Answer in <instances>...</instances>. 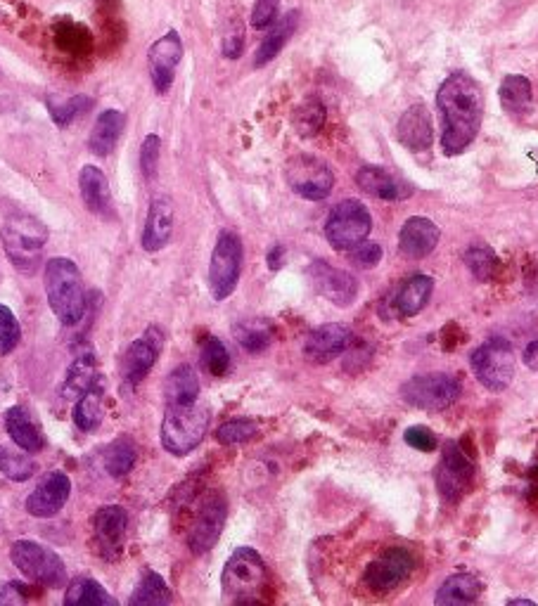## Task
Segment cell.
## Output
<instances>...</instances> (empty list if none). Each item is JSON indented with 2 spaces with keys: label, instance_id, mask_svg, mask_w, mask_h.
Returning a JSON list of instances; mask_svg holds the SVG:
<instances>
[{
  "label": "cell",
  "instance_id": "7c38bea8",
  "mask_svg": "<svg viewBox=\"0 0 538 606\" xmlns=\"http://www.w3.org/2000/svg\"><path fill=\"white\" fill-rule=\"evenodd\" d=\"M415 571V557L403 547L384 550L375 562L368 564L363 573V583L373 592H392L406 583Z\"/></svg>",
  "mask_w": 538,
  "mask_h": 606
},
{
  "label": "cell",
  "instance_id": "5bb4252c",
  "mask_svg": "<svg viewBox=\"0 0 538 606\" xmlns=\"http://www.w3.org/2000/svg\"><path fill=\"white\" fill-rule=\"evenodd\" d=\"M434 280L429 275H413L399 287L384 296L380 303V318L396 320V318H413L422 308L427 306L429 296H432Z\"/></svg>",
  "mask_w": 538,
  "mask_h": 606
},
{
  "label": "cell",
  "instance_id": "8fae6325",
  "mask_svg": "<svg viewBox=\"0 0 538 606\" xmlns=\"http://www.w3.org/2000/svg\"><path fill=\"white\" fill-rule=\"evenodd\" d=\"M287 185L294 190V195L320 202L332 192L335 185V173L323 159L311 157V154H299L292 157L285 166Z\"/></svg>",
  "mask_w": 538,
  "mask_h": 606
},
{
  "label": "cell",
  "instance_id": "74e56055",
  "mask_svg": "<svg viewBox=\"0 0 538 606\" xmlns=\"http://www.w3.org/2000/svg\"><path fill=\"white\" fill-rule=\"evenodd\" d=\"M465 266L470 268V273L477 277V280L489 282L493 280V275L498 273V256L493 254L491 247L486 244H475L465 251Z\"/></svg>",
  "mask_w": 538,
  "mask_h": 606
},
{
  "label": "cell",
  "instance_id": "cb8c5ba5",
  "mask_svg": "<svg viewBox=\"0 0 538 606\" xmlns=\"http://www.w3.org/2000/svg\"><path fill=\"white\" fill-rule=\"evenodd\" d=\"M79 188L83 202H86L91 214L105 218V221L114 218L110 183H107L105 173H102L98 166H83L79 176Z\"/></svg>",
  "mask_w": 538,
  "mask_h": 606
},
{
  "label": "cell",
  "instance_id": "52a82bcc",
  "mask_svg": "<svg viewBox=\"0 0 538 606\" xmlns=\"http://www.w3.org/2000/svg\"><path fill=\"white\" fill-rule=\"evenodd\" d=\"M373 230V218L358 199H344L339 202L325 223V237L337 251H351L358 244L368 240Z\"/></svg>",
  "mask_w": 538,
  "mask_h": 606
},
{
  "label": "cell",
  "instance_id": "ffe728a7",
  "mask_svg": "<svg viewBox=\"0 0 538 606\" xmlns=\"http://www.w3.org/2000/svg\"><path fill=\"white\" fill-rule=\"evenodd\" d=\"M354 341V334L347 325L342 322H328V325H320L306 337L304 353L306 358L313 363H328V360L342 356L344 351Z\"/></svg>",
  "mask_w": 538,
  "mask_h": 606
},
{
  "label": "cell",
  "instance_id": "603a6c76",
  "mask_svg": "<svg viewBox=\"0 0 538 606\" xmlns=\"http://www.w3.org/2000/svg\"><path fill=\"white\" fill-rule=\"evenodd\" d=\"M401 145L411 152H427L432 147V119L425 105L408 107L396 126Z\"/></svg>",
  "mask_w": 538,
  "mask_h": 606
},
{
  "label": "cell",
  "instance_id": "f6af8a7d",
  "mask_svg": "<svg viewBox=\"0 0 538 606\" xmlns=\"http://www.w3.org/2000/svg\"><path fill=\"white\" fill-rule=\"evenodd\" d=\"M19 339H22V330H19L15 313L0 303V356H8V353L15 351Z\"/></svg>",
  "mask_w": 538,
  "mask_h": 606
},
{
  "label": "cell",
  "instance_id": "c3c4849f",
  "mask_svg": "<svg viewBox=\"0 0 538 606\" xmlns=\"http://www.w3.org/2000/svg\"><path fill=\"white\" fill-rule=\"evenodd\" d=\"M403 441H406L411 448L420 450V453H432V450H437V446H439L434 431L427 429V427L406 429V434H403Z\"/></svg>",
  "mask_w": 538,
  "mask_h": 606
},
{
  "label": "cell",
  "instance_id": "8992f818",
  "mask_svg": "<svg viewBox=\"0 0 538 606\" xmlns=\"http://www.w3.org/2000/svg\"><path fill=\"white\" fill-rule=\"evenodd\" d=\"M10 559L31 583L43 588H62L67 583V566L60 554L46 545H38L34 540H17L10 550Z\"/></svg>",
  "mask_w": 538,
  "mask_h": 606
},
{
  "label": "cell",
  "instance_id": "b9f144b4",
  "mask_svg": "<svg viewBox=\"0 0 538 606\" xmlns=\"http://www.w3.org/2000/svg\"><path fill=\"white\" fill-rule=\"evenodd\" d=\"M91 107H93V100L88 98V95H74V98H67L62 102H55V100L48 102L50 116H53V121L57 126L72 124L74 119H79V116L86 114Z\"/></svg>",
  "mask_w": 538,
  "mask_h": 606
},
{
  "label": "cell",
  "instance_id": "bcb514c9",
  "mask_svg": "<svg viewBox=\"0 0 538 606\" xmlns=\"http://www.w3.org/2000/svg\"><path fill=\"white\" fill-rule=\"evenodd\" d=\"M159 150H162V140L159 135H147L140 147V166H143L145 178L157 176V164H159Z\"/></svg>",
  "mask_w": 538,
  "mask_h": 606
},
{
  "label": "cell",
  "instance_id": "7402d4cb",
  "mask_svg": "<svg viewBox=\"0 0 538 606\" xmlns=\"http://www.w3.org/2000/svg\"><path fill=\"white\" fill-rule=\"evenodd\" d=\"M441 232L437 228V223L429 221V218L422 216H413L403 223V228L399 232V249L403 256L408 259L420 261L427 259L434 249H437Z\"/></svg>",
  "mask_w": 538,
  "mask_h": 606
},
{
  "label": "cell",
  "instance_id": "d590c367",
  "mask_svg": "<svg viewBox=\"0 0 538 606\" xmlns=\"http://www.w3.org/2000/svg\"><path fill=\"white\" fill-rule=\"evenodd\" d=\"M169 602H171V592H169V588H166L164 578L159 576V573H152V571L145 573L143 580H140V585L131 597L133 606H150V604L162 606Z\"/></svg>",
  "mask_w": 538,
  "mask_h": 606
},
{
  "label": "cell",
  "instance_id": "ab89813d",
  "mask_svg": "<svg viewBox=\"0 0 538 606\" xmlns=\"http://www.w3.org/2000/svg\"><path fill=\"white\" fill-rule=\"evenodd\" d=\"M91 389H95V365L91 358H79L69 370L67 382H64V396L74 398Z\"/></svg>",
  "mask_w": 538,
  "mask_h": 606
},
{
  "label": "cell",
  "instance_id": "836d02e7",
  "mask_svg": "<svg viewBox=\"0 0 538 606\" xmlns=\"http://www.w3.org/2000/svg\"><path fill=\"white\" fill-rule=\"evenodd\" d=\"M235 339L247 353H261L271 346L273 325L266 320H242L235 325Z\"/></svg>",
  "mask_w": 538,
  "mask_h": 606
},
{
  "label": "cell",
  "instance_id": "1f68e13d",
  "mask_svg": "<svg viewBox=\"0 0 538 606\" xmlns=\"http://www.w3.org/2000/svg\"><path fill=\"white\" fill-rule=\"evenodd\" d=\"M498 98H501V105L508 114L529 112L531 100H534L531 81L527 79V76L508 74L501 83V90H498Z\"/></svg>",
  "mask_w": 538,
  "mask_h": 606
},
{
  "label": "cell",
  "instance_id": "484cf974",
  "mask_svg": "<svg viewBox=\"0 0 538 606\" xmlns=\"http://www.w3.org/2000/svg\"><path fill=\"white\" fill-rule=\"evenodd\" d=\"M299 24V10H290L285 12L278 22L268 27V34L264 41H261L259 48H256L254 55V67H266L268 62H273L275 57L280 55V50L285 48L287 41H290L294 31H297Z\"/></svg>",
  "mask_w": 538,
  "mask_h": 606
},
{
  "label": "cell",
  "instance_id": "30bf717a",
  "mask_svg": "<svg viewBox=\"0 0 538 606\" xmlns=\"http://www.w3.org/2000/svg\"><path fill=\"white\" fill-rule=\"evenodd\" d=\"M242 275V240L235 232L223 230L216 240L209 266V289L216 301L228 299L235 292Z\"/></svg>",
  "mask_w": 538,
  "mask_h": 606
},
{
  "label": "cell",
  "instance_id": "f1b7e54d",
  "mask_svg": "<svg viewBox=\"0 0 538 606\" xmlns=\"http://www.w3.org/2000/svg\"><path fill=\"white\" fill-rule=\"evenodd\" d=\"M126 126V116L119 109H107L98 116L95 121L91 140H88V147L98 154V157H107L114 147H117L121 133H124Z\"/></svg>",
  "mask_w": 538,
  "mask_h": 606
},
{
  "label": "cell",
  "instance_id": "5b68a950",
  "mask_svg": "<svg viewBox=\"0 0 538 606\" xmlns=\"http://www.w3.org/2000/svg\"><path fill=\"white\" fill-rule=\"evenodd\" d=\"M3 247L15 268L31 273L41 261L43 247L48 242V228L29 214H15L3 223Z\"/></svg>",
  "mask_w": 538,
  "mask_h": 606
},
{
  "label": "cell",
  "instance_id": "d4e9b609",
  "mask_svg": "<svg viewBox=\"0 0 538 606\" xmlns=\"http://www.w3.org/2000/svg\"><path fill=\"white\" fill-rule=\"evenodd\" d=\"M171 232H174V206L169 199L157 197L150 204L147 211V221L143 230V249L145 251H159L164 249L171 240Z\"/></svg>",
  "mask_w": 538,
  "mask_h": 606
},
{
  "label": "cell",
  "instance_id": "ac0fdd59",
  "mask_svg": "<svg viewBox=\"0 0 538 606\" xmlns=\"http://www.w3.org/2000/svg\"><path fill=\"white\" fill-rule=\"evenodd\" d=\"M183 60V41L178 31H169L159 41L152 43L147 62H150V79L155 83L157 93H166L174 83L176 69Z\"/></svg>",
  "mask_w": 538,
  "mask_h": 606
},
{
  "label": "cell",
  "instance_id": "44dd1931",
  "mask_svg": "<svg viewBox=\"0 0 538 606\" xmlns=\"http://www.w3.org/2000/svg\"><path fill=\"white\" fill-rule=\"evenodd\" d=\"M162 344H164L162 332L152 327V330H147L145 337L136 339L131 346H128L126 358H124L126 384L136 386L143 382V379L147 377V372L155 367L159 353H162Z\"/></svg>",
  "mask_w": 538,
  "mask_h": 606
},
{
  "label": "cell",
  "instance_id": "3957f363",
  "mask_svg": "<svg viewBox=\"0 0 538 606\" xmlns=\"http://www.w3.org/2000/svg\"><path fill=\"white\" fill-rule=\"evenodd\" d=\"M268 585V569L259 552L252 547H240L230 554L223 566L221 588L223 597L233 604H252L264 599V590Z\"/></svg>",
  "mask_w": 538,
  "mask_h": 606
},
{
  "label": "cell",
  "instance_id": "7dc6e473",
  "mask_svg": "<svg viewBox=\"0 0 538 606\" xmlns=\"http://www.w3.org/2000/svg\"><path fill=\"white\" fill-rule=\"evenodd\" d=\"M349 259L358 268H375L382 261V247L375 242H361L349 251Z\"/></svg>",
  "mask_w": 538,
  "mask_h": 606
},
{
  "label": "cell",
  "instance_id": "d6a6232c",
  "mask_svg": "<svg viewBox=\"0 0 538 606\" xmlns=\"http://www.w3.org/2000/svg\"><path fill=\"white\" fill-rule=\"evenodd\" d=\"M67 606H114V599L93 578H76L64 595Z\"/></svg>",
  "mask_w": 538,
  "mask_h": 606
},
{
  "label": "cell",
  "instance_id": "9c48e42d",
  "mask_svg": "<svg viewBox=\"0 0 538 606\" xmlns=\"http://www.w3.org/2000/svg\"><path fill=\"white\" fill-rule=\"evenodd\" d=\"M401 398L418 410L441 412L460 398V382L444 372H429V375L408 379L401 386Z\"/></svg>",
  "mask_w": 538,
  "mask_h": 606
},
{
  "label": "cell",
  "instance_id": "f907efd6",
  "mask_svg": "<svg viewBox=\"0 0 538 606\" xmlns=\"http://www.w3.org/2000/svg\"><path fill=\"white\" fill-rule=\"evenodd\" d=\"M242 48H245V31L238 24V27H233L223 38V57H228V60H238L242 55Z\"/></svg>",
  "mask_w": 538,
  "mask_h": 606
},
{
  "label": "cell",
  "instance_id": "e0dca14e",
  "mask_svg": "<svg viewBox=\"0 0 538 606\" xmlns=\"http://www.w3.org/2000/svg\"><path fill=\"white\" fill-rule=\"evenodd\" d=\"M126 528H128V512L124 507L107 505L95 512L93 538L102 559H107V562L119 559V554L124 552Z\"/></svg>",
  "mask_w": 538,
  "mask_h": 606
},
{
  "label": "cell",
  "instance_id": "681fc988",
  "mask_svg": "<svg viewBox=\"0 0 538 606\" xmlns=\"http://www.w3.org/2000/svg\"><path fill=\"white\" fill-rule=\"evenodd\" d=\"M278 3L280 0H256L252 10V27L254 29H268L278 17Z\"/></svg>",
  "mask_w": 538,
  "mask_h": 606
},
{
  "label": "cell",
  "instance_id": "f546056e",
  "mask_svg": "<svg viewBox=\"0 0 538 606\" xmlns=\"http://www.w3.org/2000/svg\"><path fill=\"white\" fill-rule=\"evenodd\" d=\"M484 585L482 580L472 573H456V576L446 578L441 583V588L434 597V602L439 606H448V604H472L477 602L479 595H482Z\"/></svg>",
  "mask_w": 538,
  "mask_h": 606
},
{
  "label": "cell",
  "instance_id": "8d00e7d4",
  "mask_svg": "<svg viewBox=\"0 0 538 606\" xmlns=\"http://www.w3.org/2000/svg\"><path fill=\"white\" fill-rule=\"evenodd\" d=\"M102 422V398L98 389H91L86 393H81L79 403H76L74 410V424L81 431H93L98 429Z\"/></svg>",
  "mask_w": 538,
  "mask_h": 606
},
{
  "label": "cell",
  "instance_id": "4316f807",
  "mask_svg": "<svg viewBox=\"0 0 538 606\" xmlns=\"http://www.w3.org/2000/svg\"><path fill=\"white\" fill-rule=\"evenodd\" d=\"M5 429L12 441L17 443L19 448L27 450V453H38L46 446V438H43V431L38 429V424L31 419V415L24 408H10L8 415H5Z\"/></svg>",
  "mask_w": 538,
  "mask_h": 606
},
{
  "label": "cell",
  "instance_id": "f5cc1de1",
  "mask_svg": "<svg viewBox=\"0 0 538 606\" xmlns=\"http://www.w3.org/2000/svg\"><path fill=\"white\" fill-rule=\"evenodd\" d=\"M283 256H285V249L280 247V244H275V247L271 249V254H268V266H271V270H278L280 266H283Z\"/></svg>",
  "mask_w": 538,
  "mask_h": 606
},
{
  "label": "cell",
  "instance_id": "4fadbf2b",
  "mask_svg": "<svg viewBox=\"0 0 538 606\" xmlns=\"http://www.w3.org/2000/svg\"><path fill=\"white\" fill-rule=\"evenodd\" d=\"M475 479V464L456 441H448L437 467V488L446 502H458L470 491Z\"/></svg>",
  "mask_w": 538,
  "mask_h": 606
},
{
  "label": "cell",
  "instance_id": "e575fe53",
  "mask_svg": "<svg viewBox=\"0 0 538 606\" xmlns=\"http://www.w3.org/2000/svg\"><path fill=\"white\" fill-rule=\"evenodd\" d=\"M136 460H138L136 443H133L131 438L121 436V438H117V441L112 443L110 448H107V453H105V469L112 476H117V479H121V476H126L128 472H131L133 464H136Z\"/></svg>",
  "mask_w": 538,
  "mask_h": 606
},
{
  "label": "cell",
  "instance_id": "4dcf8cb0",
  "mask_svg": "<svg viewBox=\"0 0 538 606\" xmlns=\"http://www.w3.org/2000/svg\"><path fill=\"white\" fill-rule=\"evenodd\" d=\"M200 396V379L190 365H181L166 379V401L169 405L197 403Z\"/></svg>",
  "mask_w": 538,
  "mask_h": 606
},
{
  "label": "cell",
  "instance_id": "9a60e30c",
  "mask_svg": "<svg viewBox=\"0 0 538 606\" xmlns=\"http://www.w3.org/2000/svg\"><path fill=\"white\" fill-rule=\"evenodd\" d=\"M226 498L221 493H211L202 500L200 512H197L192 528L188 533V547L192 554H204L219 543L223 526H226Z\"/></svg>",
  "mask_w": 538,
  "mask_h": 606
},
{
  "label": "cell",
  "instance_id": "ee69618b",
  "mask_svg": "<svg viewBox=\"0 0 538 606\" xmlns=\"http://www.w3.org/2000/svg\"><path fill=\"white\" fill-rule=\"evenodd\" d=\"M202 363L209 375L223 377L230 370V353L221 339L209 337L202 348Z\"/></svg>",
  "mask_w": 538,
  "mask_h": 606
},
{
  "label": "cell",
  "instance_id": "7a4b0ae2",
  "mask_svg": "<svg viewBox=\"0 0 538 606\" xmlns=\"http://www.w3.org/2000/svg\"><path fill=\"white\" fill-rule=\"evenodd\" d=\"M46 294L53 313L64 325H79L86 313V292H83V277L74 261L53 259L46 266Z\"/></svg>",
  "mask_w": 538,
  "mask_h": 606
},
{
  "label": "cell",
  "instance_id": "60d3db41",
  "mask_svg": "<svg viewBox=\"0 0 538 606\" xmlns=\"http://www.w3.org/2000/svg\"><path fill=\"white\" fill-rule=\"evenodd\" d=\"M0 474L12 481H29L36 474V462L29 455H19L15 450L0 446Z\"/></svg>",
  "mask_w": 538,
  "mask_h": 606
},
{
  "label": "cell",
  "instance_id": "11a10c76",
  "mask_svg": "<svg viewBox=\"0 0 538 606\" xmlns=\"http://www.w3.org/2000/svg\"><path fill=\"white\" fill-rule=\"evenodd\" d=\"M510 604H534L531 599H510Z\"/></svg>",
  "mask_w": 538,
  "mask_h": 606
},
{
  "label": "cell",
  "instance_id": "f35d334b",
  "mask_svg": "<svg viewBox=\"0 0 538 606\" xmlns=\"http://www.w3.org/2000/svg\"><path fill=\"white\" fill-rule=\"evenodd\" d=\"M292 124H294V128H297V133L304 135V138H311V135H316L325 124L323 102H320V100H306L304 105H299L297 109H294Z\"/></svg>",
  "mask_w": 538,
  "mask_h": 606
},
{
  "label": "cell",
  "instance_id": "2e32d148",
  "mask_svg": "<svg viewBox=\"0 0 538 606\" xmlns=\"http://www.w3.org/2000/svg\"><path fill=\"white\" fill-rule=\"evenodd\" d=\"M309 280L316 292L335 303L339 308H347L358 296V280L347 270H339L325 261H313L309 266Z\"/></svg>",
  "mask_w": 538,
  "mask_h": 606
},
{
  "label": "cell",
  "instance_id": "816d5d0a",
  "mask_svg": "<svg viewBox=\"0 0 538 606\" xmlns=\"http://www.w3.org/2000/svg\"><path fill=\"white\" fill-rule=\"evenodd\" d=\"M29 597L27 585L22 583H8L5 588H0V604H24Z\"/></svg>",
  "mask_w": 538,
  "mask_h": 606
},
{
  "label": "cell",
  "instance_id": "db71d44e",
  "mask_svg": "<svg viewBox=\"0 0 538 606\" xmlns=\"http://www.w3.org/2000/svg\"><path fill=\"white\" fill-rule=\"evenodd\" d=\"M524 363L538 370V341H534V344L527 348V353H524Z\"/></svg>",
  "mask_w": 538,
  "mask_h": 606
},
{
  "label": "cell",
  "instance_id": "7bdbcfd3",
  "mask_svg": "<svg viewBox=\"0 0 538 606\" xmlns=\"http://www.w3.org/2000/svg\"><path fill=\"white\" fill-rule=\"evenodd\" d=\"M256 434H259V424L254 419L240 417L221 424L219 431H216V441L223 443V446H238V443L252 441Z\"/></svg>",
  "mask_w": 538,
  "mask_h": 606
},
{
  "label": "cell",
  "instance_id": "277c9868",
  "mask_svg": "<svg viewBox=\"0 0 538 606\" xmlns=\"http://www.w3.org/2000/svg\"><path fill=\"white\" fill-rule=\"evenodd\" d=\"M209 410L200 403L169 405L162 422V446L171 455H188L204 441L209 429Z\"/></svg>",
  "mask_w": 538,
  "mask_h": 606
},
{
  "label": "cell",
  "instance_id": "83f0119b",
  "mask_svg": "<svg viewBox=\"0 0 538 606\" xmlns=\"http://www.w3.org/2000/svg\"><path fill=\"white\" fill-rule=\"evenodd\" d=\"M356 183L365 195L377 197V199H387V202H394V199L406 197L408 192L403 185L396 180L392 173L380 169V166H363L361 171L356 173Z\"/></svg>",
  "mask_w": 538,
  "mask_h": 606
},
{
  "label": "cell",
  "instance_id": "ba28073f",
  "mask_svg": "<svg viewBox=\"0 0 538 606\" xmlns=\"http://www.w3.org/2000/svg\"><path fill=\"white\" fill-rule=\"evenodd\" d=\"M470 365L479 384L493 393H501L515 377V353L505 339H491L470 356Z\"/></svg>",
  "mask_w": 538,
  "mask_h": 606
},
{
  "label": "cell",
  "instance_id": "6da1fadb",
  "mask_svg": "<svg viewBox=\"0 0 538 606\" xmlns=\"http://www.w3.org/2000/svg\"><path fill=\"white\" fill-rule=\"evenodd\" d=\"M441 116V150L448 157L465 152L475 143L484 119L482 86L465 72H453L437 93Z\"/></svg>",
  "mask_w": 538,
  "mask_h": 606
},
{
  "label": "cell",
  "instance_id": "d6986e66",
  "mask_svg": "<svg viewBox=\"0 0 538 606\" xmlns=\"http://www.w3.org/2000/svg\"><path fill=\"white\" fill-rule=\"evenodd\" d=\"M69 493H72V481L67 479V474L50 472L43 476L36 491L27 498V512L36 519L55 517L67 505Z\"/></svg>",
  "mask_w": 538,
  "mask_h": 606
}]
</instances>
